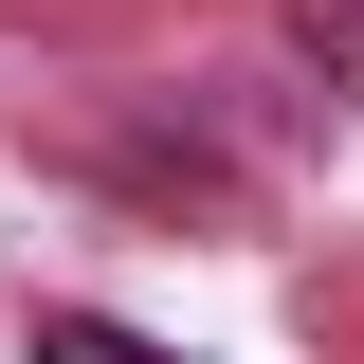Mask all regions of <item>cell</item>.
I'll use <instances>...</instances> for the list:
<instances>
[{
  "mask_svg": "<svg viewBox=\"0 0 364 364\" xmlns=\"http://www.w3.org/2000/svg\"><path fill=\"white\" fill-rule=\"evenodd\" d=\"M37 364H182V346H146V328H109V310H37Z\"/></svg>",
  "mask_w": 364,
  "mask_h": 364,
  "instance_id": "cell-1",
  "label": "cell"
},
{
  "mask_svg": "<svg viewBox=\"0 0 364 364\" xmlns=\"http://www.w3.org/2000/svg\"><path fill=\"white\" fill-rule=\"evenodd\" d=\"M291 37H310L328 91H364V0H291Z\"/></svg>",
  "mask_w": 364,
  "mask_h": 364,
  "instance_id": "cell-2",
  "label": "cell"
}]
</instances>
